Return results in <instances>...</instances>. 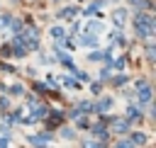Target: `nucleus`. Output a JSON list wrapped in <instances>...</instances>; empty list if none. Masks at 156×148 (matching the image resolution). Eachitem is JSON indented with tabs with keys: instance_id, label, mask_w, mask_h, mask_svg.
I'll use <instances>...</instances> for the list:
<instances>
[{
	"instance_id": "1",
	"label": "nucleus",
	"mask_w": 156,
	"mask_h": 148,
	"mask_svg": "<svg viewBox=\"0 0 156 148\" xmlns=\"http://www.w3.org/2000/svg\"><path fill=\"white\" fill-rule=\"evenodd\" d=\"M134 29H136L139 36H151V34H154V19H151L149 15H136Z\"/></svg>"
},
{
	"instance_id": "2",
	"label": "nucleus",
	"mask_w": 156,
	"mask_h": 148,
	"mask_svg": "<svg viewBox=\"0 0 156 148\" xmlns=\"http://www.w3.org/2000/svg\"><path fill=\"white\" fill-rule=\"evenodd\" d=\"M136 90H139V102H141V104H149V102H151V87H149L146 82H139Z\"/></svg>"
},
{
	"instance_id": "3",
	"label": "nucleus",
	"mask_w": 156,
	"mask_h": 148,
	"mask_svg": "<svg viewBox=\"0 0 156 148\" xmlns=\"http://www.w3.org/2000/svg\"><path fill=\"white\" fill-rule=\"evenodd\" d=\"M54 49H56V46H54ZM56 56H58V61H61L63 66L73 68V61H71V56H68V53H63V51H58V49H56Z\"/></svg>"
},
{
	"instance_id": "4",
	"label": "nucleus",
	"mask_w": 156,
	"mask_h": 148,
	"mask_svg": "<svg viewBox=\"0 0 156 148\" xmlns=\"http://www.w3.org/2000/svg\"><path fill=\"white\" fill-rule=\"evenodd\" d=\"M110 107H112V99H110V97H102V99L95 104V109H98V112H107Z\"/></svg>"
},
{
	"instance_id": "5",
	"label": "nucleus",
	"mask_w": 156,
	"mask_h": 148,
	"mask_svg": "<svg viewBox=\"0 0 156 148\" xmlns=\"http://www.w3.org/2000/svg\"><path fill=\"white\" fill-rule=\"evenodd\" d=\"M51 133H41V136H29V143H49Z\"/></svg>"
},
{
	"instance_id": "6",
	"label": "nucleus",
	"mask_w": 156,
	"mask_h": 148,
	"mask_svg": "<svg viewBox=\"0 0 156 148\" xmlns=\"http://www.w3.org/2000/svg\"><path fill=\"white\" fill-rule=\"evenodd\" d=\"M112 126H115V131H117V133H124V131L129 129V119H127V121H115Z\"/></svg>"
},
{
	"instance_id": "7",
	"label": "nucleus",
	"mask_w": 156,
	"mask_h": 148,
	"mask_svg": "<svg viewBox=\"0 0 156 148\" xmlns=\"http://www.w3.org/2000/svg\"><path fill=\"white\" fill-rule=\"evenodd\" d=\"M129 143H132V146H136V143L141 146V143H146V136H144V133H132V138H129Z\"/></svg>"
},
{
	"instance_id": "8",
	"label": "nucleus",
	"mask_w": 156,
	"mask_h": 148,
	"mask_svg": "<svg viewBox=\"0 0 156 148\" xmlns=\"http://www.w3.org/2000/svg\"><path fill=\"white\" fill-rule=\"evenodd\" d=\"M124 17H127V12H124V10H117V12H115V24L122 27V24H124Z\"/></svg>"
},
{
	"instance_id": "9",
	"label": "nucleus",
	"mask_w": 156,
	"mask_h": 148,
	"mask_svg": "<svg viewBox=\"0 0 156 148\" xmlns=\"http://www.w3.org/2000/svg\"><path fill=\"white\" fill-rule=\"evenodd\" d=\"M80 44H83V46H98V39H95L93 34H88V36L80 39Z\"/></svg>"
},
{
	"instance_id": "10",
	"label": "nucleus",
	"mask_w": 156,
	"mask_h": 148,
	"mask_svg": "<svg viewBox=\"0 0 156 148\" xmlns=\"http://www.w3.org/2000/svg\"><path fill=\"white\" fill-rule=\"evenodd\" d=\"M127 114H129V121H134V119H141V112H139L136 107H129V112H127Z\"/></svg>"
},
{
	"instance_id": "11",
	"label": "nucleus",
	"mask_w": 156,
	"mask_h": 148,
	"mask_svg": "<svg viewBox=\"0 0 156 148\" xmlns=\"http://www.w3.org/2000/svg\"><path fill=\"white\" fill-rule=\"evenodd\" d=\"M90 32H93V34H95V32L100 34V32H102V24H100L98 19H93V22H90Z\"/></svg>"
},
{
	"instance_id": "12",
	"label": "nucleus",
	"mask_w": 156,
	"mask_h": 148,
	"mask_svg": "<svg viewBox=\"0 0 156 148\" xmlns=\"http://www.w3.org/2000/svg\"><path fill=\"white\" fill-rule=\"evenodd\" d=\"M93 131H95V136H100V138H102V141H105V138H107V131H105V129H102V126H93Z\"/></svg>"
},
{
	"instance_id": "13",
	"label": "nucleus",
	"mask_w": 156,
	"mask_h": 148,
	"mask_svg": "<svg viewBox=\"0 0 156 148\" xmlns=\"http://www.w3.org/2000/svg\"><path fill=\"white\" fill-rule=\"evenodd\" d=\"M90 61H93V63H98V61H105V53L95 51V53H90Z\"/></svg>"
},
{
	"instance_id": "14",
	"label": "nucleus",
	"mask_w": 156,
	"mask_h": 148,
	"mask_svg": "<svg viewBox=\"0 0 156 148\" xmlns=\"http://www.w3.org/2000/svg\"><path fill=\"white\" fill-rule=\"evenodd\" d=\"M127 82V75H115L112 78V85H124Z\"/></svg>"
},
{
	"instance_id": "15",
	"label": "nucleus",
	"mask_w": 156,
	"mask_h": 148,
	"mask_svg": "<svg viewBox=\"0 0 156 148\" xmlns=\"http://www.w3.org/2000/svg\"><path fill=\"white\" fill-rule=\"evenodd\" d=\"M51 36H54V39L63 36V29H61V27H51Z\"/></svg>"
},
{
	"instance_id": "16",
	"label": "nucleus",
	"mask_w": 156,
	"mask_h": 148,
	"mask_svg": "<svg viewBox=\"0 0 156 148\" xmlns=\"http://www.w3.org/2000/svg\"><path fill=\"white\" fill-rule=\"evenodd\" d=\"M61 80H63V82H66V85H68V87H73V85H76V80H73V78H68V75H63V78H61Z\"/></svg>"
},
{
	"instance_id": "17",
	"label": "nucleus",
	"mask_w": 156,
	"mask_h": 148,
	"mask_svg": "<svg viewBox=\"0 0 156 148\" xmlns=\"http://www.w3.org/2000/svg\"><path fill=\"white\" fill-rule=\"evenodd\" d=\"M80 109H83V112H90L93 104H90V102H80Z\"/></svg>"
},
{
	"instance_id": "18",
	"label": "nucleus",
	"mask_w": 156,
	"mask_h": 148,
	"mask_svg": "<svg viewBox=\"0 0 156 148\" xmlns=\"http://www.w3.org/2000/svg\"><path fill=\"white\" fill-rule=\"evenodd\" d=\"M129 2H134V0H129Z\"/></svg>"
}]
</instances>
